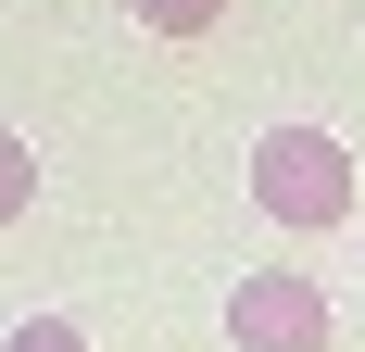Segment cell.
Segmentation results:
<instances>
[{"label":"cell","instance_id":"obj_5","mask_svg":"<svg viewBox=\"0 0 365 352\" xmlns=\"http://www.w3.org/2000/svg\"><path fill=\"white\" fill-rule=\"evenodd\" d=\"M0 352H88V327H76V315H26Z\"/></svg>","mask_w":365,"mask_h":352},{"label":"cell","instance_id":"obj_6","mask_svg":"<svg viewBox=\"0 0 365 352\" xmlns=\"http://www.w3.org/2000/svg\"><path fill=\"white\" fill-rule=\"evenodd\" d=\"M353 252H365V214H353Z\"/></svg>","mask_w":365,"mask_h":352},{"label":"cell","instance_id":"obj_3","mask_svg":"<svg viewBox=\"0 0 365 352\" xmlns=\"http://www.w3.org/2000/svg\"><path fill=\"white\" fill-rule=\"evenodd\" d=\"M151 38H202V26H227V0H126Z\"/></svg>","mask_w":365,"mask_h":352},{"label":"cell","instance_id":"obj_4","mask_svg":"<svg viewBox=\"0 0 365 352\" xmlns=\"http://www.w3.org/2000/svg\"><path fill=\"white\" fill-rule=\"evenodd\" d=\"M26 202H38V151L13 139V126H0V227H13V214H26Z\"/></svg>","mask_w":365,"mask_h":352},{"label":"cell","instance_id":"obj_2","mask_svg":"<svg viewBox=\"0 0 365 352\" xmlns=\"http://www.w3.org/2000/svg\"><path fill=\"white\" fill-rule=\"evenodd\" d=\"M227 340L240 352H328V289L302 277V264H252V277L227 289Z\"/></svg>","mask_w":365,"mask_h":352},{"label":"cell","instance_id":"obj_1","mask_svg":"<svg viewBox=\"0 0 365 352\" xmlns=\"http://www.w3.org/2000/svg\"><path fill=\"white\" fill-rule=\"evenodd\" d=\"M252 214L264 227H353L365 214V176H353V151L328 139V126H264L252 139Z\"/></svg>","mask_w":365,"mask_h":352}]
</instances>
